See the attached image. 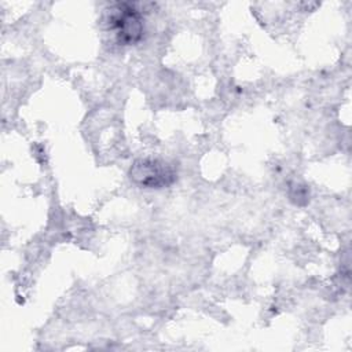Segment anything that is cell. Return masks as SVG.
<instances>
[{
	"instance_id": "obj_1",
	"label": "cell",
	"mask_w": 352,
	"mask_h": 352,
	"mask_svg": "<svg viewBox=\"0 0 352 352\" xmlns=\"http://www.w3.org/2000/svg\"><path fill=\"white\" fill-rule=\"evenodd\" d=\"M131 180L144 188H162L170 186L176 180V172L165 161L155 158L138 160L131 170Z\"/></svg>"
},
{
	"instance_id": "obj_2",
	"label": "cell",
	"mask_w": 352,
	"mask_h": 352,
	"mask_svg": "<svg viewBox=\"0 0 352 352\" xmlns=\"http://www.w3.org/2000/svg\"><path fill=\"white\" fill-rule=\"evenodd\" d=\"M110 14L109 25L121 44L138 43L143 36V15L133 4H117Z\"/></svg>"
}]
</instances>
